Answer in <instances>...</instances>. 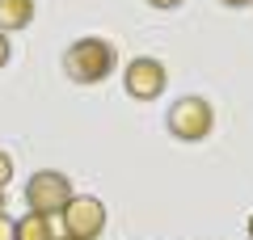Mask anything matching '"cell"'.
<instances>
[{
  "instance_id": "1",
  "label": "cell",
  "mask_w": 253,
  "mask_h": 240,
  "mask_svg": "<svg viewBox=\"0 0 253 240\" xmlns=\"http://www.w3.org/2000/svg\"><path fill=\"white\" fill-rule=\"evenodd\" d=\"M63 72L76 84H101L114 72V46L106 38H76L63 51Z\"/></svg>"
},
{
  "instance_id": "2",
  "label": "cell",
  "mask_w": 253,
  "mask_h": 240,
  "mask_svg": "<svg viewBox=\"0 0 253 240\" xmlns=\"http://www.w3.org/2000/svg\"><path fill=\"white\" fill-rule=\"evenodd\" d=\"M26 202L38 215H59L63 206L72 202V181H68V173H55V169L34 173L26 181Z\"/></svg>"
},
{
  "instance_id": "3",
  "label": "cell",
  "mask_w": 253,
  "mask_h": 240,
  "mask_svg": "<svg viewBox=\"0 0 253 240\" xmlns=\"http://www.w3.org/2000/svg\"><path fill=\"white\" fill-rule=\"evenodd\" d=\"M211 126H215V110H211V101H203V97H181L177 106L169 110L173 139L199 143V139H207V135H211Z\"/></svg>"
},
{
  "instance_id": "4",
  "label": "cell",
  "mask_w": 253,
  "mask_h": 240,
  "mask_svg": "<svg viewBox=\"0 0 253 240\" xmlns=\"http://www.w3.org/2000/svg\"><path fill=\"white\" fill-rule=\"evenodd\" d=\"M63 232L76 240H97L101 228H106V206H101V198L93 194H72V202L63 206Z\"/></svg>"
},
{
  "instance_id": "5",
  "label": "cell",
  "mask_w": 253,
  "mask_h": 240,
  "mask_svg": "<svg viewBox=\"0 0 253 240\" xmlns=\"http://www.w3.org/2000/svg\"><path fill=\"white\" fill-rule=\"evenodd\" d=\"M165 84H169L165 63L161 59H148V55L131 59V63H126V72H123V89L131 93L135 101H156L165 93Z\"/></svg>"
},
{
  "instance_id": "6",
  "label": "cell",
  "mask_w": 253,
  "mask_h": 240,
  "mask_svg": "<svg viewBox=\"0 0 253 240\" xmlns=\"http://www.w3.org/2000/svg\"><path fill=\"white\" fill-rule=\"evenodd\" d=\"M34 21V0H0V30H26Z\"/></svg>"
},
{
  "instance_id": "7",
  "label": "cell",
  "mask_w": 253,
  "mask_h": 240,
  "mask_svg": "<svg viewBox=\"0 0 253 240\" xmlns=\"http://www.w3.org/2000/svg\"><path fill=\"white\" fill-rule=\"evenodd\" d=\"M17 240H55L51 215H38V211H30L26 219H17Z\"/></svg>"
},
{
  "instance_id": "8",
  "label": "cell",
  "mask_w": 253,
  "mask_h": 240,
  "mask_svg": "<svg viewBox=\"0 0 253 240\" xmlns=\"http://www.w3.org/2000/svg\"><path fill=\"white\" fill-rule=\"evenodd\" d=\"M0 240H17V219H9L4 211H0Z\"/></svg>"
},
{
  "instance_id": "9",
  "label": "cell",
  "mask_w": 253,
  "mask_h": 240,
  "mask_svg": "<svg viewBox=\"0 0 253 240\" xmlns=\"http://www.w3.org/2000/svg\"><path fill=\"white\" fill-rule=\"evenodd\" d=\"M9 181H13V156L0 152V186H9Z\"/></svg>"
},
{
  "instance_id": "10",
  "label": "cell",
  "mask_w": 253,
  "mask_h": 240,
  "mask_svg": "<svg viewBox=\"0 0 253 240\" xmlns=\"http://www.w3.org/2000/svg\"><path fill=\"white\" fill-rule=\"evenodd\" d=\"M9 55H13V46H9V38H4V30H0V68L9 63Z\"/></svg>"
},
{
  "instance_id": "11",
  "label": "cell",
  "mask_w": 253,
  "mask_h": 240,
  "mask_svg": "<svg viewBox=\"0 0 253 240\" xmlns=\"http://www.w3.org/2000/svg\"><path fill=\"white\" fill-rule=\"evenodd\" d=\"M152 9H177V4H186V0H148Z\"/></svg>"
},
{
  "instance_id": "12",
  "label": "cell",
  "mask_w": 253,
  "mask_h": 240,
  "mask_svg": "<svg viewBox=\"0 0 253 240\" xmlns=\"http://www.w3.org/2000/svg\"><path fill=\"white\" fill-rule=\"evenodd\" d=\"M224 4H232V9H245V4H253V0H224Z\"/></svg>"
},
{
  "instance_id": "13",
  "label": "cell",
  "mask_w": 253,
  "mask_h": 240,
  "mask_svg": "<svg viewBox=\"0 0 253 240\" xmlns=\"http://www.w3.org/2000/svg\"><path fill=\"white\" fill-rule=\"evenodd\" d=\"M0 211H4V186H0Z\"/></svg>"
},
{
  "instance_id": "14",
  "label": "cell",
  "mask_w": 253,
  "mask_h": 240,
  "mask_svg": "<svg viewBox=\"0 0 253 240\" xmlns=\"http://www.w3.org/2000/svg\"><path fill=\"white\" fill-rule=\"evenodd\" d=\"M249 240H253V215H249Z\"/></svg>"
},
{
  "instance_id": "15",
  "label": "cell",
  "mask_w": 253,
  "mask_h": 240,
  "mask_svg": "<svg viewBox=\"0 0 253 240\" xmlns=\"http://www.w3.org/2000/svg\"><path fill=\"white\" fill-rule=\"evenodd\" d=\"M55 240H76V236H55Z\"/></svg>"
}]
</instances>
